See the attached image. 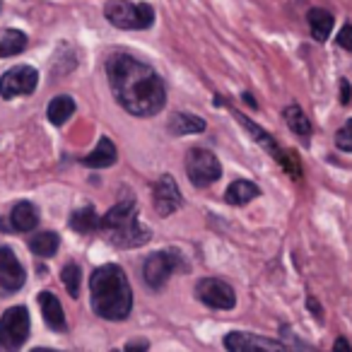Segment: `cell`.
I'll list each match as a JSON object with an SVG mask.
<instances>
[{
	"label": "cell",
	"instance_id": "obj_19",
	"mask_svg": "<svg viewBox=\"0 0 352 352\" xmlns=\"http://www.w3.org/2000/svg\"><path fill=\"white\" fill-rule=\"evenodd\" d=\"M307 20H309L311 36L318 41V44H323L333 32V15L328 10H321V8H311L309 15H307Z\"/></svg>",
	"mask_w": 352,
	"mask_h": 352
},
{
	"label": "cell",
	"instance_id": "obj_13",
	"mask_svg": "<svg viewBox=\"0 0 352 352\" xmlns=\"http://www.w3.org/2000/svg\"><path fill=\"white\" fill-rule=\"evenodd\" d=\"M225 347L232 352H254V350H285L287 342L273 340V338L256 336V333H244V331H232L225 336Z\"/></svg>",
	"mask_w": 352,
	"mask_h": 352
},
{
	"label": "cell",
	"instance_id": "obj_26",
	"mask_svg": "<svg viewBox=\"0 0 352 352\" xmlns=\"http://www.w3.org/2000/svg\"><path fill=\"white\" fill-rule=\"evenodd\" d=\"M336 147L342 152H352V118H347L340 131L336 133Z\"/></svg>",
	"mask_w": 352,
	"mask_h": 352
},
{
	"label": "cell",
	"instance_id": "obj_23",
	"mask_svg": "<svg viewBox=\"0 0 352 352\" xmlns=\"http://www.w3.org/2000/svg\"><path fill=\"white\" fill-rule=\"evenodd\" d=\"M60 246V236L56 232H41V234H34L30 239V249L34 256H41V258H51L56 256Z\"/></svg>",
	"mask_w": 352,
	"mask_h": 352
},
{
	"label": "cell",
	"instance_id": "obj_20",
	"mask_svg": "<svg viewBox=\"0 0 352 352\" xmlns=\"http://www.w3.org/2000/svg\"><path fill=\"white\" fill-rule=\"evenodd\" d=\"M30 39L20 30H0V58H10L27 49Z\"/></svg>",
	"mask_w": 352,
	"mask_h": 352
},
{
	"label": "cell",
	"instance_id": "obj_24",
	"mask_svg": "<svg viewBox=\"0 0 352 352\" xmlns=\"http://www.w3.org/2000/svg\"><path fill=\"white\" fill-rule=\"evenodd\" d=\"M99 215L97 210H94L92 206H85L80 208V210H75L73 215H70V227H73L75 232H80V234H89V232L99 230Z\"/></svg>",
	"mask_w": 352,
	"mask_h": 352
},
{
	"label": "cell",
	"instance_id": "obj_14",
	"mask_svg": "<svg viewBox=\"0 0 352 352\" xmlns=\"http://www.w3.org/2000/svg\"><path fill=\"white\" fill-rule=\"evenodd\" d=\"M39 307H41V316H44L46 326L56 333H65L68 323H65V314H63V307H60L58 297L51 292H41L39 294Z\"/></svg>",
	"mask_w": 352,
	"mask_h": 352
},
{
	"label": "cell",
	"instance_id": "obj_21",
	"mask_svg": "<svg viewBox=\"0 0 352 352\" xmlns=\"http://www.w3.org/2000/svg\"><path fill=\"white\" fill-rule=\"evenodd\" d=\"M75 113V99L68 97V94H60V97H54L46 109V116L54 126H63L70 116Z\"/></svg>",
	"mask_w": 352,
	"mask_h": 352
},
{
	"label": "cell",
	"instance_id": "obj_28",
	"mask_svg": "<svg viewBox=\"0 0 352 352\" xmlns=\"http://www.w3.org/2000/svg\"><path fill=\"white\" fill-rule=\"evenodd\" d=\"M340 99H342V104L350 102V85H347V80L340 82Z\"/></svg>",
	"mask_w": 352,
	"mask_h": 352
},
{
	"label": "cell",
	"instance_id": "obj_17",
	"mask_svg": "<svg viewBox=\"0 0 352 352\" xmlns=\"http://www.w3.org/2000/svg\"><path fill=\"white\" fill-rule=\"evenodd\" d=\"M261 196V188L256 186L254 182H246V179H236V182L230 184V188L225 191V201L230 206H246L254 198Z\"/></svg>",
	"mask_w": 352,
	"mask_h": 352
},
{
	"label": "cell",
	"instance_id": "obj_29",
	"mask_svg": "<svg viewBox=\"0 0 352 352\" xmlns=\"http://www.w3.org/2000/svg\"><path fill=\"white\" fill-rule=\"evenodd\" d=\"M333 350H345V352H350V350H352V345L345 340V338H338V340L333 342Z\"/></svg>",
	"mask_w": 352,
	"mask_h": 352
},
{
	"label": "cell",
	"instance_id": "obj_1",
	"mask_svg": "<svg viewBox=\"0 0 352 352\" xmlns=\"http://www.w3.org/2000/svg\"><path fill=\"white\" fill-rule=\"evenodd\" d=\"M107 75L116 102L133 116H155L166 104L164 80L147 63L131 54H113L107 58Z\"/></svg>",
	"mask_w": 352,
	"mask_h": 352
},
{
	"label": "cell",
	"instance_id": "obj_25",
	"mask_svg": "<svg viewBox=\"0 0 352 352\" xmlns=\"http://www.w3.org/2000/svg\"><path fill=\"white\" fill-rule=\"evenodd\" d=\"M60 280H63L65 289H68L70 297H78L80 294V280H82V270L78 263H68L60 270Z\"/></svg>",
	"mask_w": 352,
	"mask_h": 352
},
{
	"label": "cell",
	"instance_id": "obj_15",
	"mask_svg": "<svg viewBox=\"0 0 352 352\" xmlns=\"http://www.w3.org/2000/svg\"><path fill=\"white\" fill-rule=\"evenodd\" d=\"M39 225V210L34 203L20 201L10 212V230L12 232H32Z\"/></svg>",
	"mask_w": 352,
	"mask_h": 352
},
{
	"label": "cell",
	"instance_id": "obj_4",
	"mask_svg": "<svg viewBox=\"0 0 352 352\" xmlns=\"http://www.w3.org/2000/svg\"><path fill=\"white\" fill-rule=\"evenodd\" d=\"M104 17L118 30H147L155 22V8L150 3L131 0H109L104 6Z\"/></svg>",
	"mask_w": 352,
	"mask_h": 352
},
{
	"label": "cell",
	"instance_id": "obj_3",
	"mask_svg": "<svg viewBox=\"0 0 352 352\" xmlns=\"http://www.w3.org/2000/svg\"><path fill=\"white\" fill-rule=\"evenodd\" d=\"M99 230L118 249H138L152 239V232L138 220V203L133 198H123L111 208L99 222Z\"/></svg>",
	"mask_w": 352,
	"mask_h": 352
},
{
	"label": "cell",
	"instance_id": "obj_27",
	"mask_svg": "<svg viewBox=\"0 0 352 352\" xmlns=\"http://www.w3.org/2000/svg\"><path fill=\"white\" fill-rule=\"evenodd\" d=\"M338 44L345 51H352V25H345L340 32H338Z\"/></svg>",
	"mask_w": 352,
	"mask_h": 352
},
{
	"label": "cell",
	"instance_id": "obj_22",
	"mask_svg": "<svg viewBox=\"0 0 352 352\" xmlns=\"http://www.w3.org/2000/svg\"><path fill=\"white\" fill-rule=\"evenodd\" d=\"M285 121H287V128L299 138H309L311 135V121L307 118V113L302 111L299 104H289L287 109L283 111Z\"/></svg>",
	"mask_w": 352,
	"mask_h": 352
},
{
	"label": "cell",
	"instance_id": "obj_6",
	"mask_svg": "<svg viewBox=\"0 0 352 352\" xmlns=\"http://www.w3.org/2000/svg\"><path fill=\"white\" fill-rule=\"evenodd\" d=\"M186 174L193 186L206 188V186H210V184H215L222 176V164L210 150H206V147H193L186 155Z\"/></svg>",
	"mask_w": 352,
	"mask_h": 352
},
{
	"label": "cell",
	"instance_id": "obj_10",
	"mask_svg": "<svg viewBox=\"0 0 352 352\" xmlns=\"http://www.w3.org/2000/svg\"><path fill=\"white\" fill-rule=\"evenodd\" d=\"M39 85V73L32 65H15L0 78V97L3 99H15L32 94Z\"/></svg>",
	"mask_w": 352,
	"mask_h": 352
},
{
	"label": "cell",
	"instance_id": "obj_11",
	"mask_svg": "<svg viewBox=\"0 0 352 352\" xmlns=\"http://www.w3.org/2000/svg\"><path fill=\"white\" fill-rule=\"evenodd\" d=\"M152 198H155V210L160 217L174 215L184 206V196L179 191V184H176V179L171 174H162L157 179L155 188H152Z\"/></svg>",
	"mask_w": 352,
	"mask_h": 352
},
{
	"label": "cell",
	"instance_id": "obj_2",
	"mask_svg": "<svg viewBox=\"0 0 352 352\" xmlns=\"http://www.w3.org/2000/svg\"><path fill=\"white\" fill-rule=\"evenodd\" d=\"M92 309L107 321H126L133 311V289L121 265H99L89 278Z\"/></svg>",
	"mask_w": 352,
	"mask_h": 352
},
{
	"label": "cell",
	"instance_id": "obj_18",
	"mask_svg": "<svg viewBox=\"0 0 352 352\" xmlns=\"http://www.w3.org/2000/svg\"><path fill=\"white\" fill-rule=\"evenodd\" d=\"M206 131V121H203L201 116H196V113H174L169 121V133L176 138L182 135H193V133H203Z\"/></svg>",
	"mask_w": 352,
	"mask_h": 352
},
{
	"label": "cell",
	"instance_id": "obj_12",
	"mask_svg": "<svg viewBox=\"0 0 352 352\" xmlns=\"http://www.w3.org/2000/svg\"><path fill=\"white\" fill-rule=\"evenodd\" d=\"M27 273L17 261L15 251L10 246H0V289L3 292H17L25 287Z\"/></svg>",
	"mask_w": 352,
	"mask_h": 352
},
{
	"label": "cell",
	"instance_id": "obj_7",
	"mask_svg": "<svg viewBox=\"0 0 352 352\" xmlns=\"http://www.w3.org/2000/svg\"><path fill=\"white\" fill-rule=\"evenodd\" d=\"M30 338V311L27 307H12L0 318V350H17Z\"/></svg>",
	"mask_w": 352,
	"mask_h": 352
},
{
	"label": "cell",
	"instance_id": "obj_9",
	"mask_svg": "<svg viewBox=\"0 0 352 352\" xmlns=\"http://www.w3.org/2000/svg\"><path fill=\"white\" fill-rule=\"evenodd\" d=\"M232 113H234L236 121H239L241 126H244L246 131H249L251 135H254V140L258 142V145L263 147L265 152H270V155H273L275 160H278L280 164H283L285 169H287L289 174L294 176V179H299V174H302V169H299V162L294 160V155H287V152L280 150V147H278V140H275V138L270 135V133H265L261 126H256L254 121H249V118H246L244 113H239V111H232Z\"/></svg>",
	"mask_w": 352,
	"mask_h": 352
},
{
	"label": "cell",
	"instance_id": "obj_30",
	"mask_svg": "<svg viewBox=\"0 0 352 352\" xmlns=\"http://www.w3.org/2000/svg\"><path fill=\"white\" fill-rule=\"evenodd\" d=\"M307 307L314 311V316L321 318V307H318V302H314V297H309V299H307Z\"/></svg>",
	"mask_w": 352,
	"mask_h": 352
},
{
	"label": "cell",
	"instance_id": "obj_5",
	"mask_svg": "<svg viewBox=\"0 0 352 352\" xmlns=\"http://www.w3.org/2000/svg\"><path fill=\"white\" fill-rule=\"evenodd\" d=\"M176 270H186L182 251H157V254L147 256L145 263H142V280H145V285L150 289H162Z\"/></svg>",
	"mask_w": 352,
	"mask_h": 352
},
{
	"label": "cell",
	"instance_id": "obj_8",
	"mask_svg": "<svg viewBox=\"0 0 352 352\" xmlns=\"http://www.w3.org/2000/svg\"><path fill=\"white\" fill-rule=\"evenodd\" d=\"M196 297L201 304L217 311H230L236 307V294L230 283L220 278H203L196 283Z\"/></svg>",
	"mask_w": 352,
	"mask_h": 352
},
{
	"label": "cell",
	"instance_id": "obj_31",
	"mask_svg": "<svg viewBox=\"0 0 352 352\" xmlns=\"http://www.w3.org/2000/svg\"><path fill=\"white\" fill-rule=\"evenodd\" d=\"M126 350H147V342L142 340V342H126Z\"/></svg>",
	"mask_w": 352,
	"mask_h": 352
},
{
	"label": "cell",
	"instance_id": "obj_16",
	"mask_svg": "<svg viewBox=\"0 0 352 352\" xmlns=\"http://www.w3.org/2000/svg\"><path fill=\"white\" fill-rule=\"evenodd\" d=\"M116 157H118V152H116V147H113V142L104 135V138H99V145L94 147L89 155L82 157V164L92 166V169H107V166L116 164Z\"/></svg>",
	"mask_w": 352,
	"mask_h": 352
}]
</instances>
